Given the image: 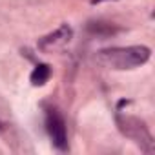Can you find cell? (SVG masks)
<instances>
[{
    "mask_svg": "<svg viewBox=\"0 0 155 155\" xmlns=\"http://www.w3.org/2000/svg\"><path fill=\"white\" fill-rule=\"evenodd\" d=\"M101 2H106V0H91V4H101Z\"/></svg>",
    "mask_w": 155,
    "mask_h": 155,
    "instance_id": "7",
    "label": "cell"
},
{
    "mask_svg": "<svg viewBox=\"0 0 155 155\" xmlns=\"http://www.w3.org/2000/svg\"><path fill=\"white\" fill-rule=\"evenodd\" d=\"M119 124H120V130L128 137H131V139H135L139 142H144L146 140V142L151 144V135H150V131L146 130V126L140 120L131 119V117H124V119H119Z\"/></svg>",
    "mask_w": 155,
    "mask_h": 155,
    "instance_id": "3",
    "label": "cell"
},
{
    "mask_svg": "<svg viewBox=\"0 0 155 155\" xmlns=\"http://www.w3.org/2000/svg\"><path fill=\"white\" fill-rule=\"evenodd\" d=\"M71 35H73L71 28H69L68 24H62L55 33H51V35L44 37V38L40 40L38 48H40V49H53V48H57V46H62V44L69 42Z\"/></svg>",
    "mask_w": 155,
    "mask_h": 155,
    "instance_id": "4",
    "label": "cell"
},
{
    "mask_svg": "<svg viewBox=\"0 0 155 155\" xmlns=\"http://www.w3.org/2000/svg\"><path fill=\"white\" fill-rule=\"evenodd\" d=\"M46 128H48V133L51 137V142L66 151L68 150V133H66V124H64V119L60 117V113L57 110H48L46 113Z\"/></svg>",
    "mask_w": 155,
    "mask_h": 155,
    "instance_id": "2",
    "label": "cell"
},
{
    "mask_svg": "<svg viewBox=\"0 0 155 155\" xmlns=\"http://www.w3.org/2000/svg\"><path fill=\"white\" fill-rule=\"evenodd\" d=\"M49 77H51V68L48 64H37L35 69L31 71L29 79H31V84L35 88H38V86H44L49 81Z\"/></svg>",
    "mask_w": 155,
    "mask_h": 155,
    "instance_id": "5",
    "label": "cell"
},
{
    "mask_svg": "<svg viewBox=\"0 0 155 155\" xmlns=\"http://www.w3.org/2000/svg\"><path fill=\"white\" fill-rule=\"evenodd\" d=\"M150 48L146 46H128V48H108L99 53L102 64L111 69H133L148 62Z\"/></svg>",
    "mask_w": 155,
    "mask_h": 155,
    "instance_id": "1",
    "label": "cell"
},
{
    "mask_svg": "<svg viewBox=\"0 0 155 155\" xmlns=\"http://www.w3.org/2000/svg\"><path fill=\"white\" fill-rule=\"evenodd\" d=\"M90 31H93V33H113V28L101 24V22H95V24H90Z\"/></svg>",
    "mask_w": 155,
    "mask_h": 155,
    "instance_id": "6",
    "label": "cell"
}]
</instances>
